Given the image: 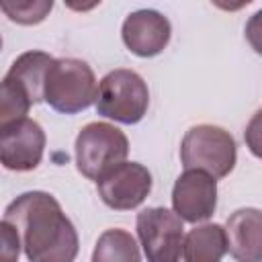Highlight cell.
I'll use <instances>...</instances> for the list:
<instances>
[{"label":"cell","instance_id":"cell-1","mask_svg":"<svg viewBox=\"0 0 262 262\" xmlns=\"http://www.w3.org/2000/svg\"><path fill=\"white\" fill-rule=\"evenodd\" d=\"M2 219L18 231L29 262L76 260L78 231L53 194L43 190L23 192L6 207Z\"/></svg>","mask_w":262,"mask_h":262},{"label":"cell","instance_id":"cell-2","mask_svg":"<svg viewBox=\"0 0 262 262\" xmlns=\"http://www.w3.org/2000/svg\"><path fill=\"white\" fill-rule=\"evenodd\" d=\"M96 78L92 68L76 57L55 59L45 78V102L63 115H76L96 102Z\"/></svg>","mask_w":262,"mask_h":262},{"label":"cell","instance_id":"cell-3","mask_svg":"<svg viewBox=\"0 0 262 262\" xmlns=\"http://www.w3.org/2000/svg\"><path fill=\"white\" fill-rule=\"evenodd\" d=\"M180 160L184 170H201L215 180L225 178L235 168V141L223 127L194 125L182 137Z\"/></svg>","mask_w":262,"mask_h":262},{"label":"cell","instance_id":"cell-4","mask_svg":"<svg viewBox=\"0 0 262 262\" xmlns=\"http://www.w3.org/2000/svg\"><path fill=\"white\" fill-rule=\"evenodd\" d=\"M76 166L82 176L100 180L113 168L123 164L129 154L127 135L111 123H88L76 137Z\"/></svg>","mask_w":262,"mask_h":262},{"label":"cell","instance_id":"cell-5","mask_svg":"<svg viewBox=\"0 0 262 262\" xmlns=\"http://www.w3.org/2000/svg\"><path fill=\"white\" fill-rule=\"evenodd\" d=\"M149 106V90L143 78L133 70H113L98 82L96 111L117 123H139Z\"/></svg>","mask_w":262,"mask_h":262},{"label":"cell","instance_id":"cell-6","mask_svg":"<svg viewBox=\"0 0 262 262\" xmlns=\"http://www.w3.org/2000/svg\"><path fill=\"white\" fill-rule=\"evenodd\" d=\"M137 235L147 262H178L184 248L182 219L166 207L137 213Z\"/></svg>","mask_w":262,"mask_h":262},{"label":"cell","instance_id":"cell-7","mask_svg":"<svg viewBox=\"0 0 262 262\" xmlns=\"http://www.w3.org/2000/svg\"><path fill=\"white\" fill-rule=\"evenodd\" d=\"M151 172L139 162H123L104 174L98 182V196L115 211H131L139 207L151 192Z\"/></svg>","mask_w":262,"mask_h":262},{"label":"cell","instance_id":"cell-8","mask_svg":"<svg viewBox=\"0 0 262 262\" xmlns=\"http://www.w3.org/2000/svg\"><path fill=\"white\" fill-rule=\"evenodd\" d=\"M45 151V131L33 119H23L0 127V160L6 170L29 172L35 170Z\"/></svg>","mask_w":262,"mask_h":262},{"label":"cell","instance_id":"cell-9","mask_svg":"<svg viewBox=\"0 0 262 262\" xmlns=\"http://www.w3.org/2000/svg\"><path fill=\"white\" fill-rule=\"evenodd\" d=\"M172 207L182 221H207L217 209V180L201 170H184L174 182Z\"/></svg>","mask_w":262,"mask_h":262},{"label":"cell","instance_id":"cell-10","mask_svg":"<svg viewBox=\"0 0 262 262\" xmlns=\"http://www.w3.org/2000/svg\"><path fill=\"white\" fill-rule=\"evenodd\" d=\"M170 20L151 8H141L131 12L121 29L123 43L127 49L139 57H154L166 49L170 43Z\"/></svg>","mask_w":262,"mask_h":262},{"label":"cell","instance_id":"cell-11","mask_svg":"<svg viewBox=\"0 0 262 262\" xmlns=\"http://www.w3.org/2000/svg\"><path fill=\"white\" fill-rule=\"evenodd\" d=\"M227 252L237 262H262V211L237 209L225 223Z\"/></svg>","mask_w":262,"mask_h":262},{"label":"cell","instance_id":"cell-12","mask_svg":"<svg viewBox=\"0 0 262 262\" xmlns=\"http://www.w3.org/2000/svg\"><path fill=\"white\" fill-rule=\"evenodd\" d=\"M55 59L45 51H25L18 55L10 70L6 72V78L16 82L31 98L33 104L45 100V78Z\"/></svg>","mask_w":262,"mask_h":262},{"label":"cell","instance_id":"cell-13","mask_svg":"<svg viewBox=\"0 0 262 262\" xmlns=\"http://www.w3.org/2000/svg\"><path fill=\"white\" fill-rule=\"evenodd\" d=\"M227 252V233L219 223H205L184 237V262H221Z\"/></svg>","mask_w":262,"mask_h":262},{"label":"cell","instance_id":"cell-14","mask_svg":"<svg viewBox=\"0 0 262 262\" xmlns=\"http://www.w3.org/2000/svg\"><path fill=\"white\" fill-rule=\"evenodd\" d=\"M92 262H141L135 237L121 227L106 229L96 239Z\"/></svg>","mask_w":262,"mask_h":262},{"label":"cell","instance_id":"cell-15","mask_svg":"<svg viewBox=\"0 0 262 262\" xmlns=\"http://www.w3.org/2000/svg\"><path fill=\"white\" fill-rule=\"evenodd\" d=\"M31 104L33 102H31L29 94L16 82H12L4 76L2 86H0V127H6V125L27 119Z\"/></svg>","mask_w":262,"mask_h":262},{"label":"cell","instance_id":"cell-16","mask_svg":"<svg viewBox=\"0 0 262 262\" xmlns=\"http://www.w3.org/2000/svg\"><path fill=\"white\" fill-rule=\"evenodd\" d=\"M53 8V2H2V10L12 23L18 25H37L45 20L49 10Z\"/></svg>","mask_w":262,"mask_h":262},{"label":"cell","instance_id":"cell-17","mask_svg":"<svg viewBox=\"0 0 262 262\" xmlns=\"http://www.w3.org/2000/svg\"><path fill=\"white\" fill-rule=\"evenodd\" d=\"M0 233H2V248H0V262H16L18 252H20V237L14 225L2 219L0 223Z\"/></svg>","mask_w":262,"mask_h":262},{"label":"cell","instance_id":"cell-18","mask_svg":"<svg viewBox=\"0 0 262 262\" xmlns=\"http://www.w3.org/2000/svg\"><path fill=\"white\" fill-rule=\"evenodd\" d=\"M244 139L248 149L262 160V108L254 113V117L250 119L246 131H244Z\"/></svg>","mask_w":262,"mask_h":262},{"label":"cell","instance_id":"cell-19","mask_svg":"<svg viewBox=\"0 0 262 262\" xmlns=\"http://www.w3.org/2000/svg\"><path fill=\"white\" fill-rule=\"evenodd\" d=\"M246 39L250 47L262 55V10L254 12L246 23Z\"/></svg>","mask_w":262,"mask_h":262}]
</instances>
